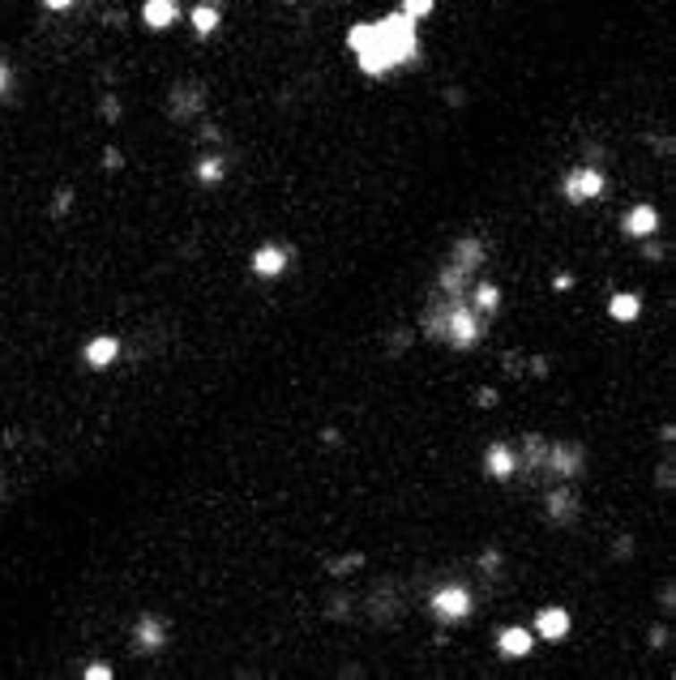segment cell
I'll list each match as a JSON object with an SVG mask.
<instances>
[{
	"label": "cell",
	"instance_id": "6da1fadb",
	"mask_svg": "<svg viewBox=\"0 0 676 680\" xmlns=\"http://www.w3.org/2000/svg\"><path fill=\"white\" fill-rule=\"evenodd\" d=\"M483 257H488V244H483L480 235H458V240H454V249H449V261L441 266L437 292L449 295V300H466L471 278L483 270Z\"/></svg>",
	"mask_w": 676,
	"mask_h": 680
},
{
	"label": "cell",
	"instance_id": "7a4b0ae2",
	"mask_svg": "<svg viewBox=\"0 0 676 680\" xmlns=\"http://www.w3.org/2000/svg\"><path fill=\"white\" fill-rule=\"evenodd\" d=\"M483 338V317L466 300H454L449 304V321H445V343L454 351H471Z\"/></svg>",
	"mask_w": 676,
	"mask_h": 680
},
{
	"label": "cell",
	"instance_id": "3957f363",
	"mask_svg": "<svg viewBox=\"0 0 676 680\" xmlns=\"http://www.w3.org/2000/svg\"><path fill=\"white\" fill-rule=\"evenodd\" d=\"M428 608H432V616L441 625H463L471 612H475V595L466 591V586L458 582H445L432 591V599H428Z\"/></svg>",
	"mask_w": 676,
	"mask_h": 680
},
{
	"label": "cell",
	"instance_id": "277c9868",
	"mask_svg": "<svg viewBox=\"0 0 676 680\" xmlns=\"http://www.w3.org/2000/svg\"><path fill=\"white\" fill-rule=\"evenodd\" d=\"M381 26V35L389 39V47L398 52V64H411V60H420V30H415V18H406L403 9L398 13H386V18H377Z\"/></svg>",
	"mask_w": 676,
	"mask_h": 680
},
{
	"label": "cell",
	"instance_id": "5b68a950",
	"mask_svg": "<svg viewBox=\"0 0 676 680\" xmlns=\"http://www.w3.org/2000/svg\"><path fill=\"white\" fill-rule=\"evenodd\" d=\"M582 467H586V449L578 441H548L543 480H578Z\"/></svg>",
	"mask_w": 676,
	"mask_h": 680
},
{
	"label": "cell",
	"instance_id": "8992f818",
	"mask_svg": "<svg viewBox=\"0 0 676 680\" xmlns=\"http://www.w3.org/2000/svg\"><path fill=\"white\" fill-rule=\"evenodd\" d=\"M603 189H608V180H603L599 167H574V172H565V180H560V193H565L569 206H586V201L603 197Z\"/></svg>",
	"mask_w": 676,
	"mask_h": 680
},
{
	"label": "cell",
	"instance_id": "52a82bcc",
	"mask_svg": "<svg viewBox=\"0 0 676 680\" xmlns=\"http://www.w3.org/2000/svg\"><path fill=\"white\" fill-rule=\"evenodd\" d=\"M543 514H548V523H574L578 518V488H574V480H560V484L548 488V497H543Z\"/></svg>",
	"mask_w": 676,
	"mask_h": 680
},
{
	"label": "cell",
	"instance_id": "ba28073f",
	"mask_svg": "<svg viewBox=\"0 0 676 680\" xmlns=\"http://www.w3.org/2000/svg\"><path fill=\"white\" fill-rule=\"evenodd\" d=\"M483 471H488V480H497V484L514 480V475H518V449L505 446V441H492V446L483 449Z\"/></svg>",
	"mask_w": 676,
	"mask_h": 680
},
{
	"label": "cell",
	"instance_id": "9c48e42d",
	"mask_svg": "<svg viewBox=\"0 0 676 680\" xmlns=\"http://www.w3.org/2000/svg\"><path fill=\"white\" fill-rule=\"evenodd\" d=\"M287 266H291V249L287 244H261L257 253H252V274L257 278H283L287 274Z\"/></svg>",
	"mask_w": 676,
	"mask_h": 680
},
{
	"label": "cell",
	"instance_id": "30bf717a",
	"mask_svg": "<svg viewBox=\"0 0 676 680\" xmlns=\"http://www.w3.org/2000/svg\"><path fill=\"white\" fill-rule=\"evenodd\" d=\"M201 107H206V86H201V81H180V86L172 90V116L175 120L201 116Z\"/></svg>",
	"mask_w": 676,
	"mask_h": 680
},
{
	"label": "cell",
	"instance_id": "8fae6325",
	"mask_svg": "<svg viewBox=\"0 0 676 680\" xmlns=\"http://www.w3.org/2000/svg\"><path fill=\"white\" fill-rule=\"evenodd\" d=\"M133 646H137V650H146V655H158V650L167 646V625L158 621L155 612L137 616V625H133Z\"/></svg>",
	"mask_w": 676,
	"mask_h": 680
},
{
	"label": "cell",
	"instance_id": "7c38bea8",
	"mask_svg": "<svg viewBox=\"0 0 676 680\" xmlns=\"http://www.w3.org/2000/svg\"><path fill=\"white\" fill-rule=\"evenodd\" d=\"M620 232L634 235V240H651L659 232V210L655 206H634V210L620 218Z\"/></svg>",
	"mask_w": 676,
	"mask_h": 680
},
{
	"label": "cell",
	"instance_id": "4fadbf2b",
	"mask_svg": "<svg viewBox=\"0 0 676 680\" xmlns=\"http://www.w3.org/2000/svg\"><path fill=\"white\" fill-rule=\"evenodd\" d=\"M449 304H454V300H449V295H441V292L428 300L424 321H420V326H424V334L432 338V343H445V321H449Z\"/></svg>",
	"mask_w": 676,
	"mask_h": 680
},
{
	"label": "cell",
	"instance_id": "5bb4252c",
	"mask_svg": "<svg viewBox=\"0 0 676 680\" xmlns=\"http://www.w3.org/2000/svg\"><path fill=\"white\" fill-rule=\"evenodd\" d=\"M531 629H518V625H509V629H501V638H497V650H501L505 659H526L531 655Z\"/></svg>",
	"mask_w": 676,
	"mask_h": 680
},
{
	"label": "cell",
	"instance_id": "9a60e30c",
	"mask_svg": "<svg viewBox=\"0 0 676 680\" xmlns=\"http://www.w3.org/2000/svg\"><path fill=\"white\" fill-rule=\"evenodd\" d=\"M543 454H548V437L531 432V437L522 441V458H518L522 475H543Z\"/></svg>",
	"mask_w": 676,
	"mask_h": 680
},
{
	"label": "cell",
	"instance_id": "2e32d148",
	"mask_svg": "<svg viewBox=\"0 0 676 680\" xmlns=\"http://www.w3.org/2000/svg\"><path fill=\"white\" fill-rule=\"evenodd\" d=\"M116 355H120V338H112V334H98V338L86 343V364H90V369L116 364Z\"/></svg>",
	"mask_w": 676,
	"mask_h": 680
},
{
	"label": "cell",
	"instance_id": "e0dca14e",
	"mask_svg": "<svg viewBox=\"0 0 676 680\" xmlns=\"http://www.w3.org/2000/svg\"><path fill=\"white\" fill-rule=\"evenodd\" d=\"M175 18H180L175 0H146V4H141V21H146L150 30H167V26H175Z\"/></svg>",
	"mask_w": 676,
	"mask_h": 680
},
{
	"label": "cell",
	"instance_id": "ac0fdd59",
	"mask_svg": "<svg viewBox=\"0 0 676 680\" xmlns=\"http://www.w3.org/2000/svg\"><path fill=\"white\" fill-rule=\"evenodd\" d=\"M535 633L548 642L565 638V633H569V612H565V608H543L540 616H535Z\"/></svg>",
	"mask_w": 676,
	"mask_h": 680
},
{
	"label": "cell",
	"instance_id": "d6986e66",
	"mask_svg": "<svg viewBox=\"0 0 676 680\" xmlns=\"http://www.w3.org/2000/svg\"><path fill=\"white\" fill-rule=\"evenodd\" d=\"M466 304L480 317H492V312H501V287L497 283H471V300Z\"/></svg>",
	"mask_w": 676,
	"mask_h": 680
},
{
	"label": "cell",
	"instance_id": "ffe728a7",
	"mask_svg": "<svg viewBox=\"0 0 676 680\" xmlns=\"http://www.w3.org/2000/svg\"><path fill=\"white\" fill-rule=\"evenodd\" d=\"M193 30L201 39H210L214 30H218V4H197L193 9Z\"/></svg>",
	"mask_w": 676,
	"mask_h": 680
},
{
	"label": "cell",
	"instance_id": "44dd1931",
	"mask_svg": "<svg viewBox=\"0 0 676 680\" xmlns=\"http://www.w3.org/2000/svg\"><path fill=\"white\" fill-rule=\"evenodd\" d=\"M637 309H642V300H637V295H612V300H608V312H612V317H617V321H634L637 317Z\"/></svg>",
	"mask_w": 676,
	"mask_h": 680
},
{
	"label": "cell",
	"instance_id": "7402d4cb",
	"mask_svg": "<svg viewBox=\"0 0 676 680\" xmlns=\"http://www.w3.org/2000/svg\"><path fill=\"white\" fill-rule=\"evenodd\" d=\"M197 180H201V184H218V180H223V158L218 155L201 158V163H197Z\"/></svg>",
	"mask_w": 676,
	"mask_h": 680
},
{
	"label": "cell",
	"instance_id": "603a6c76",
	"mask_svg": "<svg viewBox=\"0 0 676 680\" xmlns=\"http://www.w3.org/2000/svg\"><path fill=\"white\" fill-rule=\"evenodd\" d=\"M403 13L406 18H428V13H432V0H403Z\"/></svg>",
	"mask_w": 676,
	"mask_h": 680
},
{
	"label": "cell",
	"instance_id": "cb8c5ba5",
	"mask_svg": "<svg viewBox=\"0 0 676 680\" xmlns=\"http://www.w3.org/2000/svg\"><path fill=\"white\" fill-rule=\"evenodd\" d=\"M78 0H43V9H52V13H64V9H73Z\"/></svg>",
	"mask_w": 676,
	"mask_h": 680
},
{
	"label": "cell",
	"instance_id": "d4e9b609",
	"mask_svg": "<svg viewBox=\"0 0 676 680\" xmlns=\"http://www.w3.org/2000/svg\"><path fill=\"white\" fill-rule=\"evenodd\" d=\"M86 676H90V680H103V676H112V667H107V663H95V667H86Z\"/></svg>",
	"mask_w": 676,
	"mask_h": 680
},
{
	"label": "cell",
	"instance_id": "484cf974",
	"mask_svg": "<svg viewBox=\"0 0 676 680\" xmlns=\"http://www.w3.org/2000/svg\"><path fill=\"white\" fill-rule=\"evenodd\" d=\"M9 90V64H4V56H0V95Z\"/></svg>",
	"mask_w": 676,
	"mask_h": 680
},
{
	"label": "cell",
	"instance_id": "4316f807",
	"mask_svg": "<svg viewBox=\"0 0 676 680\" xmlns=\"http://www.w3.org/2000/svg\"><path fill=\"white\" fill-rule=\"evenodd\" d=\"M0 501H4V475H0Z\"/></svg>",
	"mask_w": 676,
	"mask_h": 680
},
{
	"label": "cell",
	"instance_id": "83f0119b",
	"mask_svg": "<svg viewBox=\"0 0 676 680\" xmlns=\"http://www.w3.org/2000/svg\"><path fill=\"white\" fill-rule=\"evenodd\" d=\"M201 4H218V0H201Z\"/></svg>",
	"mask_w": 676,
	"mask_h": 680
}]
</instances>
